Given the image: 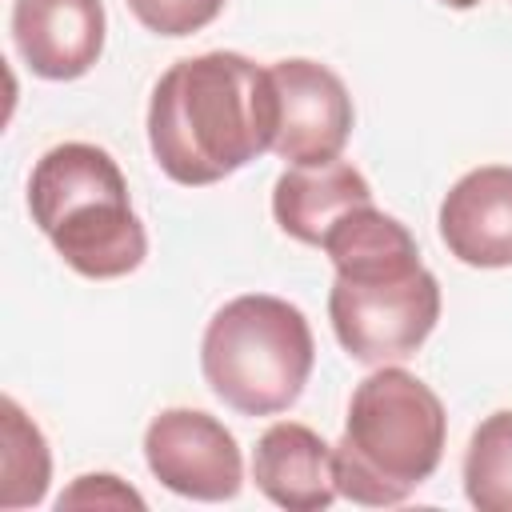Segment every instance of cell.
Instances as JSON below:
<instances>
[{
    "mask_svg": "<svg viewBox=\"0 0 512 512\" xmlns=\"http://www.w3.org/2000/svg\"><path fill=\"white\" fill-rule=\"evenodd\" d=\"M444 440L440 396L416 372L380 364L356 384L344 436L332 444L336 492L368 508L400 504L440 468Z\"/></svg>",
    "mask_w": 512,
    "mask_h": 512,
    "instance_id": "obj_3",
    "label": "cell"
},
{
    "mask_svg": "<svg viewBox=\"0 0 512 512\" xmlns=\"http://www.w3.org/2000/svg\"><path fill=\"white\" fill-rule=\"evenodd\" d=\"M360 204H372V188L344 160L288 164L272 188V216H276L280 232L300 244H316V248H320L324 232L348 208H360Z\"/></svg>",
    "mask_w": 512,
    "mask_h": 512,
    "instance_id": "obj_11",
    "label": "cell"
},
{
    "mask_svg": "<svg viewBox=\"0 0 512 512\" xmlns=\"http://www.w3.org/2000/svg\"><path fill=\"white\" fill-rule=\"evenodd\" d=\"M336 268L328 320L360 364L408 360L440 320V284L420 264L412 232L376 204L348 208L320 240Z\"/></svg>",
    "mask_w": 512,
    "mask_h": 512,
    "instance_id": "obj_2",
    "label": "cell"
},
{
    "mask_svg": "<svg viewBox=\"0 0 512 512\" xmlns=\"http://www.w3.org/2000/svg\"><path fill=\"white\" fill-rule=\"evenodd\" d=\"M56 508L60 512L64 508H144V496L112 472H88V476H76L72 488L60 492Z\"/></svg>",
    "mask_w": 512,
    "mask_h": 512,
    "instance_id": "obj_15",
    "label": "cell"
},
{
    "mask_svg": "<svg viewBox=\"0 0 512 512\" xmlns=\"http://www.w3.org/2000/svg\"><path fill=\"white\" fill-rule=\"evenodd\" d=\"M28 208L64 264L88 280H116L144 264L148 236L120 164L84 140L48 148L28 176Z\"/></svg>",
    "mask_w": 512,
    "mask_h": 512,
    "instance_id": "obj_4",
    "label": "cell"
},
{
    "mask_svg": "<svg viewBox=\"0 0 512 512\" xmlns=\"http://www.w3.org/2000/svg\"><path fill=\"white\" fill-rule=\"evenodd\" d=\"M252 480L272 504L288 512H320L340 496L332 472V444L316 428L296 420H280L256 440Z\"/></svg>",
    "mask_w": 512,
    "mask_h": 512,
    "instance_id": "obj_10",
    "label": "cell"
},
{
    "mask_svg": "<svg viewBox=\"0 0 512 512\" xmlns=\"http://www.w3.org/2000/svg\"><path fill=\"white\" fill-rule=\"evenodd\" d=\"M464 496L480 512H512V408L476 424L464 448Z\"/></svg>",
    "mask_w": 512,
    "mask_h": 512,
    "instance_id": "obj_12",
    "label": "cell"
},
{
    "mask_svg": "<svg viewBox=\"0 0 512 512\" xmlns=\"http://www.w3.org/2000/svg\"><path fill=\"white\" fill-rule=\"evenodd\" d=\"M128 8L156 36H192L224 12V0H128Z\"/></svg>",
    "mask_w": 512,
    "mask_h": 512,
    "instance_id": "obj_14",
    "label": "cell"
},
{
    "mask_svg": "<svg viewBox=\"0 0 512 512\" xmlns=\"http://www.w3.org/2000/svg\"><path fill=\"white\" fill-rule=\"evenodd\" d=\"M444 8H456V12H464V8H476L480 0H440Z\"/></svg>",
    "mask_w": 512,
    "mask_h": 512,
    "instance_id": "obj_16",
    "label": "cell"
},
{
    "mask_svg": "<svg viewBox=\"0 0 512 512\" xmlns=\"http://www.w3.org/2000/svg\"><path fill=\"white\" fill-rule=\"evenodd\" d=\"M312 364L316 340L304 312L268 292L228 300L200 340L208 388L240 416H272L296 404Z\"/></svg>",
    "mask_w": 512,
    "mask_h": 512,
    "instance_id": "obj_5",
    "label": "cell"
},
{
    "mask_svg": "<svg viewBox=\"0 0 512 512\" xmlns=\"http://www.w3.org/2000/svg\"><path fill=\"white\" fill-rule=\"evenodd\" d=\"M0 412H4V464H0L4 492H0V504L4 508L40 504L44 492H48V476H52L48 444L12 396H4Z\"/></svg>",
    "mask_w": 512,
    "mask_h": 512,
    "instance_id": "obj_13",
    "label": "cell"
},
{
    "mask_svg": "<svg viewBox=\"0 0 512 512\" xmlns=\"http://www.w3.org/2000/svg\"><path fill=\"white\" fill-rule=\"evenodd\" d=\"M272 72L240 52L176 60L148 100V148L160 172L184 188L216 184L260 152H272Z\"/></svg>",
    "mask_w": 512,
    "mask_h": 512,
    "instance_id": "obj_1",
    "label": "cell"
},
{
    "mask_svg": "<svg viewBox=\"0 0 512 512\" xmlns=\"http://www.w3.org/2000/svg\"><path fill=\"white\" fill-rule=\"evenodd\" d=\"M276 92V136L272 152L284 164H328L340 160L352 136V96L344 80L304 56L276 60L272 68Z\"/></svg>",
    "mask_w": 512,
    "mask_h": 512,
    "instance_id": "obj_7",
    "label": "cell"
},
{
    "mask_svg": "<svg viewBox=\"0 0 512 512\" xmlns=\"http://www.w3.org/2000/svg\"><path fill=\"white\" fill-rule=\"evenodd\" d=\"M148 472L188 500H232L244 484V456L236 436L200 408H164L144 432Z\"/></svg>",
    "mask_w": 512,
    "mask_h": 512,
    "instance_id": "obj_6",
    "label": "cell"
},
{
    "mask_svg": "<svg viewBox=\"0 0 512 512\" xmlns=\"http://www.w3.org/2000/svg\"><path fill=\"white\" fill-rule=\"evenodd\" d=\"M440 240L468 268L512 264V168L484 164L464 172L440 200Z\"/></svg>",
    "mask_w": 512,
    "mask_h": 512,
    "instance_id": "obj_9",
    "label": "cell"
},
{
    "mask_svg": "<svg viewBox=\"0 0 512 512\" xmlns=\"http://www.w3.org/2000/svg\"><path fill=\"white\" fill-rule=\"evenodd\" d=\"M100 0H12V40L44 80H76L104 52Z\"/></svg>",
    "mask_w": 512,
    "mask_h": 512,
    "instance_id": "obj_8",
    "label": "cell"
}]
</instances>
